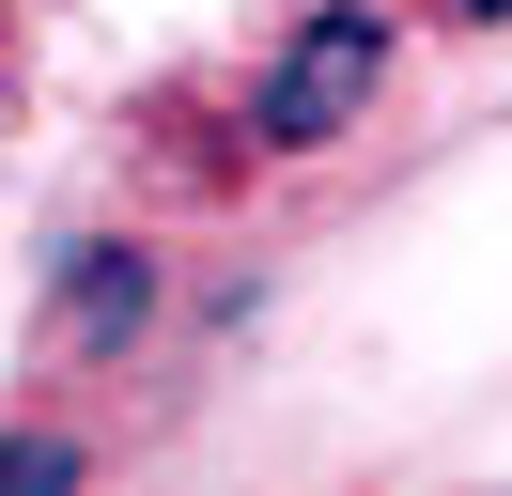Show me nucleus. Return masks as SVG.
<instances>
[{
	"label": "nucleus",
	"instance_id": "3",
	"mask_svg": "<svg viewBox=\"0 0 512 496\" xmlns=\"http://www.w3.org/2000/svg\"><path fill=\"white\" fill-rule=\"evenodd\" d=\"M0 481H78V450H63V434H16V450H0Z\"/></svg>",
	"mask_w": 512,
	"mask_h": 496
},
{
	"label": "nucleus",
	"instance_id": "2",
	"mask_svg": "<svg viewBox=\"0 0 512 496\" xmlns=\"http://www.w3.org/2000/svg\"><path fill=\"white\" fill-rule=\"evenodd\" d=\"M140 310H156V264H140V248H78L63 264V357H109Z\"/></svg>",
	"mask_w": 512,
	"mask_h": 496
},
{
	"label": "nucleus",
	"instance_id": "4",
	"mask_svg": "<svg viewBox=\"0 0 512 496\" xmlns=\"http://www.w3.org/2000/svg\"><path fill=\"white\" fill-rule=\"evenodd\" d=\"M450 16H466V31H497V16H512V0H450Z\"/></svg>",
	"mask_w": 512,
	"mask_h": 496
},
{
	"label": "nucleus",
	"instance_id": "1",
	"mask_svg": "<svg viewBox=\"0 0 512 496\" xmlns=\"http://www.w3.org/2000/svg\"><path fill=\"white\" fill-rule=\"evenodd\" d=\"M373 93H388V16L373 0H311L280 31V62H264V93H249V140L264 155H326V140L373 124Z\"/></svg>",
	"mask_w": 512,
	"mask_h": 496
}]
</instances>
